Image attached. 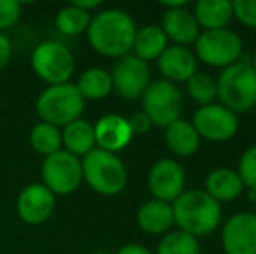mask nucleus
I'll use <instances>...</instances> for the list:
<instances>
[{"label": "nucleus", "mask_w": 256, "mask_h": 254, "mask_svg": "<svg viewBox=\"0 0 256 254\" xmlns=\"http://www.w3.org/2000/svg\"><path fill=\"white\" fill-rule=\"evenodd\" d=\"M136 23L126 10L106 9L91 17L88 38L96 52L108 58H124L132 49L136 37Z\"/></svg>", "instance_id": "nucleus-1"}, {"label": "nucleus", "mask_w": 256, "mask_h": 254, "mask_svg": "<svg viewBox=\"0 0 256 254\" xmlns=\"http://www.w3.org/2000/svg\"><path fill=\"white\" fill-rule=\"evenodd\" d=\"M172 216L180 230L194 237L208 235L222 221V207L206 190L183 192L172 204Z\"/></svg>", "instance_id": "nucleus-2"}, {"label": "nucleus", "mask_w": 256, "mask_h": 254, "mask_svg": "<svg viewBox=\"0 0 256 254\" xmlns=\"http://www.w3.org/2000/svg\"><path fill=\"white\" fill-rule=\"evenodd\" d=\"M216 87L220 101L230 112H248L256 105V71L251 63L237 61L226 66Z\"/></svg>", "instance_id": "nucleus-3"}, {"label": "nucleus", "mask_w": 256, "mask_h": 254, "mask_svg": "<svg viewBox=\"0 0 256 254\" xmlns=\"http://www.w3.org/2000/svg\"><path fill=\"white\" fill-rule=\"evenodd\" d=\"M82 178L100 195H117L126 188L128 171L115 153L94 148L82 160Z\"/></svg>", "instance_id": "nucleus-4"}, {"label": "nucleus", "mask_w": 256, "mask_h": 254, "mask_svg": "<svg viewBox=\"0 0 256 254\" xmlns=\"http://www.w3.org/2000/svg\"><path fill=\"white\" fill-rule=\"evenodd\" d=\"M84 98L74 84L49 85L37 98L35 108L42 122L51 124L54 127L68 126L77 120L84 112Z\"/></svg>", "instance_id": "nucleus-5"}, {"label": "nucleus", "mask_w": 256, "mask_h": 254, "mask_svg": "<svg viewBox=\"0 0 256 254\" xmlns=\"http://www.w3.org/2000/svg\"><path fill=\"white\" fill-rule=\"evenodd\" d=\"M32 68L40 80L51 85L68 84L75 71V59L70 49L60 42H42L32 52Z\"/></svg>", "instance_id": "nucleus-6"}, {"label": "nucleus", "mask_w": 256, "mask_h": 254, "mask_svg": "<svg viewBox=\"0 0 256 254\" xmlns=\"http://www.w3.org/2000/svg\"><path fill=\"white\" fill-rule=\"evenodd\" d=\"M143 113L150 119L152 126L169 127L180 120L183 108V96L176 84L168 80H157L146 87L142 96Z\"/></svg>", "instance_id": "nucleus-7"}, {"label": "nucleus", "mask_w": 256, "mask_h": 254, "mask_svg": "<svg viewBox=\"0 0 256 254\" xmlns=\"http://www.w3.org/2000/svg\"><path fill=\"white\" fill-rule=\"evenodd\" d=\"M42 185L54 195H68L75 192L84 181L82 160L66 150H60L46 157L42 164Z\"/></svg>", "instance_id": "nucleus-8"}, {"label": "nucleus", "mask_w": 256, "mask_h": 254, "mask_svg": "<svg viewBox=\"0 0 256 254\" xmlns=\"http://www.w3.org/2000/svg\"><path fill=\"white\" fill-rule=\"evenodd\" d=\"M197 56L211 66H230L242 56V40L232 30H204L196 40Z\"/></svg>", "instance_id": "nucleus-9"}, {"label": "nucleus", "mask_w": 256, "mask_h": 254, "mask_svg": "<svg viewBox=\"0 0 256 254\" xmlns=\"http://www.w3.org/2000/svg\"><path fill=\"white\" fill-rule=\"evenodd\" d=\"M192 126L196 127L197 134L208 141H226L237 132L239 120L228 108L212 103L197 110Z\"/></svg>", "instance_id": "nucleus-10"}, {"label": "nucleus", "mask_w": 256, "mask_h": 254, "mask_svg": "<svg viewBox=\"0 0 256 254\" xmlns=\"http://www.w3.org/2000/svg\"><path fill=\"white\" fill-rule=\"evenodd\" d=\"M112 84L120 98H142L143 92L150 85L148 64L136 56H124L115 64L114 73H112Z\"/></svg>", "instance_id": "nucleus-11"}, {"label": "nucleus", "mask_w": 256, "mask_h": 254, "mask_svg": "<svg viewBox=\"0 0 256 254\" xmlns=\"http://www.w3.org/2000/svg\"><path fill=\"white\" fill-rule=\"evenodd\" d=\"M148 188L157 200L174 202L185 192V171L171 159L157 160L148 173Z\"/></svg>", "instance_id": "nucleus-12"}, {"label": "nucleus", "mask_w": 256, "mask_h": 254, "mask_svg": "<svg viewBox=\"0 0 256 254\" xmlns=\"http://www.w3.org/2000/svg\"><path fill=\"white\" fill-rule=\"evenodd\" d=\"M223 249L226 254H256V214L239 213L223 227Z\"/></svg>", "instance_id": "nucleus-13"}, {"label": "nucleus", "mask_w": 256, "mask_h": 254, "mask_svg": "<svg viewBox=\"0 0 256 254\" xmlns=\"http://www.w3.org/2000/svg\"><path fill=\"white\" fill-rule=\"evenodd\" d=\"M54 206H56V195L42 183H34L23 188L16 202L20 218L34 227L46 223L51 218Z\"/></svg>", "instance_id": "nucleus-14"}, {"label": "nucleus", "mask_w": 256, "mask_h": 254, "mask_svg": "<svg viewBox=\"0 0 256 254\" xmlns=\"http://www.w3.org/2000/svg\"><path fill=\"white\" fill-rule=\"evenodd\" d=\"M92 127H94V141L103 152H120L132 139L128 119L120 115H104Z\"/></svg>", "instance_id": "nucleus-15"}, {"label": "nucleus", "mask_w": 256, "mask_h": 254, "mask_svg": "<svg viewBox=\"0 0 256 254\" xmlns=\"http://www.w3.org/2000/svg\"><path fill=\"white\" fill-rule=\"evenodd\" d=\"M162 31L166 37L176 42V45L192 44L199 37V23L196 16L185 7H174V9H166L162 16Z\"/></svg>", "instance_id": "nucleus-16"}, {"label": "nucleus", "mask_w": 256, "mask_h": 254, "mask_svg": "<svg viewBox=\"0 0 256 254\" xmlns=\"http://www.w3.org/2000/svg\"><path fill=\"white\" fill-rule=\"evenodd\" d=\"M158 70L168 82H186L197 70L196 56L183 45H171L158 56Z\"/></svg>", "instance_id": "nucleus-17"}, {"label": "nucleus", "mask_w": 256, "mask_h": 254, "mask_svg": "<svg viewBox=\"0 0 256 254\" xmlns=\"http://www.w3.org/2000/svg\"><path fill=\"white\" fill-rule=\"evenodd\" d=\"M140 228L146 234L160 235L166 234L169 228L174 225V216H172V207L168 202L162 200H148L138 209L136 214Z\"/></svg>", "instance_id": "nucleus-18"}, {"label": "nucleus", "mask_w": 256, "mask_h": 254, "mask_svg": "<svg viewBox=\"0 0 256 254\" xmlns=\"http://www.w3.org/2000/svg\"><path fill=\"white\" fill-rule=\"evenodd\" d=\"M244 185L240 176L232 169L220 167L209 173L206 180V192L216 200V202H228L236 200L242 193Z\"/></svg>", "instance_id": "nucleus-19"}, {"label": "nucleus", "mask_w": 256, "mask_h": 254, "mask_svg": "<svg viewBox=\"0 0 256 254\" xmlns=\"http://www.w3.org/2000/svg\"><path fill=\"white\" fill-rule=\"evenodd\" d=\"M61 139L68 153L75 157H86L94 150V127L88 120L77 119L64 126L61 132Z\"/></svg>", "instance_id": "nucleus-20"}, {"label": "nucleus", "mask_w": 256, "mask_h": 254, "mask_svg": "<svg viewBox=\"0 0 256 254\" xmlns=\"http://www.w3.org/2000/svg\"><path fill=\"white\" fill-rule=\"evenodd\" d=\"M166 143L172 153L180 157H188L199 150L200 136L197 134L192 124L180 119L166 127Z\"/></svg>", "instance_id": "nucleus-21"}, {"label": "nucleus", "mask_w": 256, "mask_h": 254, "mask_svg": "<svg viewBox=\"0 0 256 254\" xmlns=\"http://www.w3.org/2000/svg\"><path fill=\"white\" fill-rule=\"evenodd\" d=\"M196 19L206 30H223L232 21L234 10L228 0H200L196 5Z\"/></svg>", "instance_id": "nucleus-22"}, {"label": "nucleus", "mask_w": 256, "mask_h": 254, "mask_svg": "<svg viewBox=\"0 0 256 254\" xmlns=\"http://www.w3.org/2000/svg\"><path fill=\"white\" fill-rule=\"evenodd\" d=\"M132 49L136 52L134 56L142 61L146 63L150 59H157L168 49V37L160 26L148 24V26H143L142 30L136 31Z\"/></svg>", "instance_id": "nucleus-23"}, {"label": "nucleus", "mask_w": 256, "mask_h": 254, "mask_svg": "<svg viewBox=\"0 0 256 254\" xmlns=\"http://www.w3.org/2000/svg\"><path fill=\"white\" fill-rule=\"evenodd\" d=\"M77 91L80 92V96L86 99H103L106 98L108 94L114 89V84H112V73H108L103 68H89L84 73L80 75L78 82L75 84Z\"/></svg>", "instance_id": "nucleus-24"}, {"label": "nucleus", "mask_w": 256, "mask_h": 254, "mask_svg": "<svg viewBox=\"0 0 256 254\" xmlns=\"http://www.w3.org/2000/svg\"><path fill=\"white\" fill-rule=\"evenodd\" d=\"M30 145L35 152L44 157H49L52 153L60 152L61 145H63L60 127H54L46 122L37 124L30 132Z\"/></svg>", "instance_id": "nucleus-25"}, {"label": "nucleus", "mask_w": 256, "mask_h": 254, "mask_svg": "<svg viewBox=\"0 0 256 254\" xmlns=\"http://www.w3.org/2000/svg\"><path fill=\"white\" fill-rule=\"evenodd\" d=\"M89 23H91V14L77 9L72 3L63 7L56 16V28L68 37H75L88 31Z\"/></svg>", "instance_id": "nucleus-26"}, {"label": "nucleus", "mask_w": 256, "mask_h": 254, "mask_svg": "<svg viewBox=\"0 0 256 254\" xmlns=\"http://www.w3.org/2000/svg\"><path fill=\"white\" fill-rule=\"evenodd\" d=\"M157 254H200V246L197 237L178 230L162 239Z\"/></svg>", "instance_id": "nucleus-27"}, {"label": "nucleus", "mask_w": 256, "mask_h": 254, "mask_svg": "<svg viewBox=\"0 0 256 254\" xmlns=\"http://www.w3.org/2000/svg\"><path fill=\"white\" fill-rule=\"evenodd\" d=\"M186 89L188 94L196 103L202 106L212 105L214 99L218 98V87H216V80L208 73H194L192 77L186 80Z\"/></svg>", "instance_id": "nucleus-28"}, {"label": "nucleus", "mask_w": 256, "mask_h": 254, "mask_svg": "<svg viewBox=\"0 0 256 254\" xmlns=\"http://www.w3.org/2000/svg\"><path fill=\"white\" fill-rule=\"evenodd\" d=\"M242 185L250 190H256V145L248 148L239 160V173Z\"/></svg>", "instance_id": "nucleus-29"}, {"label": "nucleus", "mask_w": 256, "mask_h": 254, "mask_svg": "<svg viewBox=\"0 0 256 254\" xmlns=\"http://www.w3.org/2000/svg\"><path fill=\"white\" fill-rule=\"evenodd\" d=\"M232 10L240 23L256 28V0H234Z\"/></svg>", "instance_id": "nucleus-30"}, {"label": "nucleus", "mask_w": 256, "mask_h": 254, "mask_svg": "<svg viewBox=\"0 0 256 254\" xmlns=\"http://www.w3.org/2000/svg\"><path fill=\"white\" fill-rule=\"evenodd\" d=\"M21 16V3L18 0H0V33L12 24Z\"/></svg>", "instance_id": "nucleus-31"}, {"label": "nucleus", "mask_w": 256, "mask_h": 254, "mask_svg": "<svg viewBox=\"0 0 256 254\" xmlns=\"http://www.w3.org/2000/svg\"><path fill=\"white\" fill-rule=\"evenodd\" d=\"M128 126L131 129L132 136H140V134H145V132L150 131L152 122H150V119L143 112H136L128 119Z\"/></svg>", "instance_id": "nucleus-32"}, {"label": "nucleus", "mask_w": 256, "mask_h": 254, "mask_svg": "<svg viewBox=\"0 0 256 254\" xmlns=\"http://www.w3.org/2000/svg\"><path fill=\"white\" fill-rule=\"evenodd\" d=\"M10 56H12V44H10L7 35L0 33V70L6 68V64L9 63Z\"/></svg>", "instance_id": "nucleus-33"}, {"label": "nucleus", "mask_w": 256, "mask_h": 254, "mask_svg": "<svg viewBox=\"0 0 256 254\" xmlns=\"http://www.w3.org/2000/svg\"><path fill=\"white\" fill-rule=\"evenodd\" d=\"M117 254H152L145 246L140 244H126L117 251Z\"/></svg>", "instance_id": "nucleus-34"}, {"label": "nucleus", "mask_w": 256, "mask_h": 254, "mask_svg": "<svg viewBox=\"0 0 256 254\" xmlns=\"http://www.w3.org/2000/svg\"><path fill=\"white\" fill-rule=\"evenodd\" d=\"M72 5L84 10V12H91V10H94L96 7L102 5V0H75V2H72Z\"/></svg>", "instance_id": "nucleus-35"}, {"label": "nucleus", "mask_w": 256, "mask_h": 254, "mask_svg": "<svg viewBox=\"0 0 256 254\" xmlns=\"http://www.w3.org/2000/svg\"><path fill=\"white\" fill-rule=\"evenodd\" d=\"M250 199L253 200V202H256V190H250Z\"/></svg>", "instance_id": "nucleus-36"}, {"label": "nucleus", "mask_w": 256, "mask_h": 254, "mask_svg": "<svg viewBox=\"0 0 256 254\" xmlns=\"http://www.w3.org/2000/svg\"><path fill=\"white\" fill-rule=\"evenodd\" d=\"M251 66H253V70L256 71V52H254V56H253V61H251Z\"/></svg>", "instance_id": "nucleus-37"}]
</instances>
